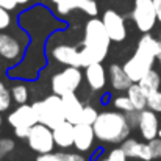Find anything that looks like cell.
<instances>
[{
  "label": "cell",
  "instance_id": "1",
  "mask_svg": "<svg viewBox=\"0 0 161 161\" xmlns=\"http://www.w3.org/2000/svg\"><path fill=\"white\" fill-rule=\"evenodd\" d=\"M109 36H108L102 19L92 17L85 24L83 31V47L80 50L83 67H88L94 63H102L109 50Z\"/></svg>",
  "mask_w": 161,
  "mask_h": 161
},
{
  "label": "cell",
  "instance_id": "2",
  "mask_svg": "<svg viewBox=\"0 0 161 161\" xmlns=\"http://www.w3.org/2000/svg\"><path fill=\"white\" fill-rule=\"evenodd\" d=\"M161 50V41L152 35L144 33L138 42V47L131 58L122 66L133 83H138L149 70L153 69V63Z\"/></svg>",
  "mask_w": 161,
  "mask_h": 161
},
{
  "label": "cell",
  "instance_id": "3",
  "mask_svg": "<svg viewBox=\"0 0 161 161\" xmlns=\"http://www.w3.org/2000/svg\"><path fill=\"white\" fill-rule=\"evenodd\" d=\"M96 138L108 144H122L130 135V124L124 113L120 111H103L99 113L96 122L92 124Z\"/></svg>",
  "mask_w": 161,
  "mask_h": 161
},
{
  "label": "cell",
  "instance_id": "4",
  "mask_svg": "<svg viewBox=\"0 0 161 161\" xmlns=\"http://www.w3.org/2000/svg\"><path fill=\"white\" fill-rule=\"evenodd\" d=\"M31 107H33L35 113H36L38 122L50 127L52 130H53L55 127H58L61 122L66 120V117H64V108H63V100L56 94H50L44 100L35 102Z\"/></svg>",
  "mask_w": 161,
  "mask_h": 161
},
{
  "label": "cell",
  "instance_id": "5",
  "mask_svg": "<svg viewBox=\"0 0 161 161\" xmlns=\"http://www.w3.org/2000/svg\"><path fill=\"white\" fill-rule=\"evenodd\" d=\"M83 81V72L78 67H66L61 72L55 74L52 78V91L56 96H64L75 92Z\"/></svg>",
  "mask_w": 161,
  "mask_h": 161
},
{
  "label": "cell",
  "instance_id": "6",
  "mask_svg": "<svg viewBox=\"0 0 161 161\" xmlns=\"http://www.w3.org/2000/svg\"><path fill=\"white\" fill-rule=\"evenodd\" d=\"M131 19H133V22H135V25L139 31L149 33L158 20L153 0H135Z\"/></svg>",
  "mask_w": 161,
  "mask_h": 161
},
{
  "label": "cell",
  "instance_id": "7",
  "mask_svg": "<svg viewBox=\"0 0 161 161\" xmlns=\"http://www.w3.org/2000/svg\"><path fill=\"white\" fill-rule=\"evenodd\" d=\"M28 146L31 150L41 153H50L55 149V139H53V130L44 124H36L31 127L30 135H28Z\"/></svg>",
  "mask_w": 161,
  "mask_h": 161
},
{
  "label": "cell",
  "instance_id": "8",
  "mask_svg": "<svg viewBox=\"0 0 161 161\" xmlns=\"http://www.w3.org/2000/svg\"><path fill=\"white\" fill-rule=\"evenodd\" d=\"M102 22L105 25L108 36L114 42H120L127 36V27H125V19L114 9H107L102 16Z\"/></svg>",
  "mask_w": 161,
  "mask_h": 161
},
{
  "label": "cell",
  "instance_id": "9",
  "mask_svg": "<svg viewBox=\"0 0 161 161\" xmlns=\"http://www.w3.org/2000/svg\"><path fill=\"white\" fill-rule=\"evenodd\" d=\"M8 124L17 130V128H31L33 125L38 124V117H36V113L31 105H19L14 111L9 113L8 116Z\"/></svg>",
  "mask_w": 161,
  "mask_h": 161
},
{
  "label": "cell",
  "instance_id": "10",
  "mask_svg": "<svg viewBox=\"0 0 161 161\" xmlns=\"http://www.w3.org/2000/svg\"><path fill=\"white\" fill-rule=\"evenodd\" d=\"M138 128L141 131V136L146 141H152L155 138H158V130H160V120L155 111L146 108L142 111H139V122H138Z\"/></svg>",
  "mask_w": 161,
  "mask_h": 161
},
{
  "label": "cell",
  "instance_id": "11",
  "mask_svg": "<svg viewBox=\"0 0 161 161\" xmlns=\"http://www.w3.org/2000/svg\"><path fill=\"white\" fill-rule=\"evenodd\" d=\"M74 9H80L91 17H96L99 13V6L96 0H63L56 3V11L61 16H66Z\"/></svg>",
  "mask_w": 161,
  "mask_h": 161
},
{
  "label": "cell",
  "instance_id": "12",
  "mask_svg": "<svg viewBox=\"0 0 161 161\" xmlns=\"http://www.w3.org/2000/svg\"><path fill=\"white\" fill-rule=\"evenodd\" d=\"M22 53L24 49L14 36L8 33H0V58H3L5 61L17 63L22 58Z\"/></svg>",
  "mask_w": 161,
  "mask_h": 161
},
{
  "label": "cell",
  "instance_id": "13",
  "mask_svg": "<svg viewBox=\"0 0 161 161\" xmlns=\"http://www.w3.org/2000/svg\"><path fill=\"white\" fill-rule=\"evenodd\" d=\"M96 139V133L92 125L89 124H77L74 125V147L80 152H88L92 149Z\"/></svg>",
  "mask_w": 161,
  "mask_h": 161
},
{
  "label": "cell",
  "instance_id": "14",
  "mask_svg": "<svg viewBox=\"0 0 161 161\" xmlns=\"http://www.w3.org/2000/svg\"><path fill=\"white\" fill-rule=\"evenodd\" d=\"M61 100H63V108H64V117H66V120L70 122V124H74V125L80 124L85 105L75 96V92H69V94L61 96Z\"/></svg>",
  "mask_w": 161,
  "mask_h": 161
},
{
  "label": "cell",
  "instance_id": "15",
  "mask_svg": "<svg viewBox=\"0 0 161 161\" xmlns=\"http://www.w3.org/2000/svg\"><path fill=\"white\" fill-rule=\"evenodd\" d=\"M52 56L58 63L66 64L69 67H83V61H81V53L80 50H77L72 46H56L52 50Z\"/></svg>",
  "mask_w": 161,
  "mask_h": 161
},
{
  "label": "cell",
  "instance_id": "16",
  "mask_svg": "<svg viewBox=\"0 0 161 161\" xmlns=\"http://www.w3.org/2000/svg\"><path fill=\"white\" fill-rule=\"evenodd\" d=\"M120 149L124 150V153L128 158H138V160L142 161L153 160L152 153H150V149H149V144H146V142H139L136 139H128L127 138L120 144Z\"/></svg>",
  "mask_w": 161,
  "mask_h": 161
},
{
  "label": "cell",
  "instance_id": "17",
  "mask_svg": "<svg viewBox=\"0 0 161 161\" xmlns=\"http://www.w3.org/2000/svg\"><path fill=\"white\" fill-rule=\"evenodd\" d=\"M85 78L92 91H100L107 85V72L102 63H94L85 67Z\"/></svg>",
  "mask_w": 161,
  "mask_h": 161
},
{
  "label": "cell",
  "instance_id": "18",
  "mask_svg": "<svg viewBox=\"0 0 161 161\" xmlns=\"http://www.w3.org/2000/svg\"><path fill=\"white\" fill-rule=\"evenodd\" d=\"M55 146L66 150L69 147H74V124L64 120L58 127L53 128Z\"/></svg>",
  "mask_w": 161,
  "mask_h": 161
},
{
  "label": "cell",
  "instance_id": "19",
  "mask_svg": "<svg viewBox=\"0 0 161 161\" xmlns=\"http://www.w3.org/2000/svg\"><path fill=\"white\" fill-rule=\"evenodd\" d=\"M108 78H109V85L114 91H128V88L133 85V81L130 80V77L124 70V67L119 66V64H111L109 66Z\"/></svg>",
  "mask_w": 161,
  "mask_h": 161
},
{
  "label": "cell",
  "instance_id": "20",
  "mask_svg": "<svg viewBox=\"0 0 161 161\" xmlns=\"http://www.w3.org/2000/svg\"><path fill=\"white\" fill-rule=\"evenodd\" d=\"M127 97L130 99V102L133 103V107H135L136 111H142V109L147 108V94L144 92V89L138 83H133L128 88Z\"/></svg>",
  "mask_w": 161,
  "mask_h": 161
},
{
  "label": "cell",
  "instance_id": "21",
  "mask_svg": "<svg viewBox=\"0 0 161 161\" xmlns=\"http://www.w3.org/2000/svg\"><path fill=\"white\" fill-rule=\"evenodd\" d=\"M138 85L144 89V92L146 94H150V92H153V91H158L161 86V77L160 74L157 72V70H149L139 81H138Z\"/></svg>",
  "mask_w": 161,
  "mask_h": 161
},
{
  "label": "cell",
  "instance_id": "22",
  "mask_svg": "<svg viewBox=\"0 0 161 161\" xmlns=\"http://www.w3.org/2000/svg\"><path fill=\"white\" fill-rule=\"evenodd\" d=\"M28 96H30L28 88H27L25 85H22V83L14 85V86H13V89H11V97H13V100H14L16 103H19V105L27 103Z\"/></svg>",
  "mask_w": 161,
  "mask_h": 161
},
{
  "label": "cell",
  "instance_id": "23",
  "mask_svg": "<svg viewBox=\"0 0 161 161\" xmlns=\"http://www.w3.org/2000/svg\"><path fill=\"white\" fill-rule=\"evenodd\" d=\"M113 105L116 109H119L120 113H130V111H136L135 107H133V103L130 102V99L127 97V96H119V97H116L114 100H113Z\"/></svg>",
  "mask_w": 161,
  "mask_h": 161
},
{
  "label": "cell",
  "instance_id": "24",
  "mask_svg": "<svg viewBox=\"0 0 161 161\" xmlns=\"http://www.w3.org/2000/svg\"><path fill=\"white\" fill-rule=\"evenodd\" d=\"M147 108L155 111V113H161V91H153L150 94H147Z\"/></svg>",
  "mask_w": 161,
  "mask_h": 161
},
{
  "label": "cell",
  "instance_id": "25",
  "mask_svg": "<svg viewBox=\"0 0 161 161\" xmlns=\"http://www.w3.org/2000/svg\"><path fill=\"white\" fill-rule=\"evenodd\" d=\"M97 116H99V113H97L96 108L91 107V105H85L83 114H81V122H80V124H89V125H92V124L96 122Z\"/></svg>",
  "mask_w": 161,
  "mask_h": 161
},
{
  "label": "cell",
  "instance_id": "26",
  "mask_svg": "<svg viewBox=\"0 0 161 161\" xmlns=\"http://www.w3.org/2000/svg\"><path fill=\"white\" fill-rule=\"evenodd\" d=\"M127 155L124 153V150L120 147H116L113 150H109L103 158H100V161H127Z\"/></svg>",
  "mask_w": 161,
  "mask_h": 161
},
{
  "label": "cell",
  "instance_id": "27",
  "mask_svg": "<svg viewBox=\"0 0 161 161\" xmlns=\"http://www.w3.org/2000/svg\"><path fill=\"white\" fill-rule=\"evenodd\" d=\"M14 150V141L9 138H2L0 139V157H6L8 153H11Z\"/></svg>",
  "mask_w": 161,
  "mask_h": 161
},
{
  "label": "cell",
  "instance_id": "28",
  "mask_svg": "<svg viewBox=\"0 0 161 161\" xmlns=\"http://www.w3.org/2000/svg\"><path fill=\"white\" fill-rule=\"evenodd\" d=\"M11 100H13L11 91H8L6 88H5L3 91H0V113L6 111L8 108L11 107Z\"/></svg>",
  "mask_w": 161,
  "mask_h": 161
},
{
  "label": "cell",
  "instance_id": "29",
  "mask_svg": "<svg viewBox=\"0 0 161 161\" xmlns=\"http://www.w3.org/2000/svg\"><path fill=\"white\" fill-rule=\"evenodd\" d=\"M147 144H149L152 158H161V138H155V139L149 141Z\"/></svg>",
  "mask_w": 161,
  "mask_h": 161
},
{
  "label": "cell",
  "instance_id": "30",
  "mask_svg": "<svg viewBox=\"0 0 161 161\" xmlns=\"http://www.w3.org/2000/svg\"><path fill=\"white\" fill-rule=\"evenodd\" d=\"M11 24V16H9V11L3 6H0V31L8 28Z\"/></svg>",
  "mask_w": 161,
  "mask_h": 161
},
{
  "label": "cell",
  "instance_id": "31",
  "mask_svg": "<svg viewBox=\"0 0 161 161\" xmlns=\"http://www.w3.org/2000/svg\"><path fill=\"white\" fill-rule=\"evenodd\" d=\"M61 161H86L83 155L80 153H69V152H59L58 153Z\"/></svg>",
  "mask_w": 161,
  "mask_h": 161
},
{
  "label": "cell",
  "instance_id": "32",
  "mask_svg": "<svg viewBox=\"0 0 161 161\" xmlns=\"http://www.w3.org/2000/svg\"><path fill=\"white\" fill-rule=\"evenodd\" d=\"M125 117H127L130 127H138V122H139V111H130V113H125Z\"/></svg>",
  "mask_w": 161,
  "mask_h": 161
},
{
  "label": "cell",
  "instance_id": "33",
  "mask_svg": "<svg viewBox=\"0 0 161 161\" xmlns=\"http://www.w3.org/2000/svg\"><path fill=\"white\" fill-rule=\"evenodd\" d=\"M35 161H61V160H59L58 153L50 152V153H41V155H39Z\"/></svg>",
  "mask_w": 161,
  "mask_h": 161
},
{
  "label": "cell",
  "instance_id": "34",
  "mask_svg": "<svg viewBox=\"0 0 161 161\" xmlns=\"http://www.w3.org/2000/svg\"><path fill=\"white\" fill-rule=\"evenodd\" d=\"M0 6H3L9 11V9H14L17 6V2L16 0H0Z\"/></svg>",
  "mask_w": 161,
  "mask_h": 161
},
{
  "label": "cell",
  "instance_id": "35",
  "mask_svg": "<svg viewBox=\"0 0 161 161\" xmlns=\"http://www.w3.org/2000/svg\"><path fill=\"white\" fill-rule=\"evenodd\" d=\"M30 130H31V128H17V130H14V133H16L17 138H28Z\"/></svg>",
  "mask_w": 161,
  "mask_h": 161
},
{
  "label": "cell",
  "instance_id": "36",
  "mask_svg": "<svg viewBox=\"0 0 161 161\" xmlns=\"http://www.w3.org/2000/svg\"><path fill=\"white\" fill-rule=\"evenodd\" d=\"M153 5H155V9H157L158 22H161V0H153Z\"/></svg>",
  "mask_w": 161,
  "mask_h": 161
},
{
  "label": "cell",
  "instance_id": "37",
  "mask_svg": "<svg viewBox=\"0 0 161 161\" xmlns=\"http://www.w3.org/2000/svg\"><path fill=\"white\" fill-rule=\"evenodd\" d=\"M16 2H17V5H25V3H28L31 0H16Z\"/></svg>",
  "mask_w": 161,
  "mask_h": 161
},
{
  "label": "cell",
  "instance_id": "38",
  "mask_svg": "<svg viewBox=\"0 0 161 161\" xmlns=\"http://www.w3.org/2000/svg\"><path fill=\"white\" fill-rule=\"evenodd\" d=\"M5 88H6V86H5V85H3V83H2V81H0V91H3V89H5Z\"/></svg>",
  "mask_w": 161,
  "mask_h": 161
},
{
  "label": "cell",
  "instance_id": "39",
  "mask_svg": "<svg viewBox=\"0 0 161 161\" xmlns=\"http://www.w3.org/2000/svg\"><path fill=\"white\" fill-rule=\"evenodd\" d=\"M158 63H160V66H161V50H160V53H158Z\"/></svg>",
  "mask_w": 161,
  "mask_h": 161
},
{
  "label": "cell",
  "instance_id": "40",
  "mask_svg": "<svg viewBox=\"0 0 161 161\" xmlns=\"http://www.w3.org/2000/svg\"><path fill=\"white\" fill-rule=\"evenodd\" d=\"M53 3H59V2H63V0H52Z\"/></svg>",
  "mask_w": 161,
  "mask_h": 161
},
{
  "label": "cell",
  "instance_id": "41",
  "mask_svg": "<svg viewBox=\"0 0 161 161\" xmlns=\"http://www.w3.org/2000/svg\"><path fill=\"white\" fill-rule=\"evenodd\" d=\"M158 138H161V128L158 130Z\"/></svg>",
  "mask_w": 161,
  "mask_h": 161
},
{
  "label": "cell",
  "instance_id": "42",
  "mask_svg": "<svg viewBox=\"0 0 161 161\" xmlns=\"http://www.w3.org/2000/svg\"><path fill=\"white\" fill-rule=\"evenodd\" d=\"M0 125H2V114H0Z\"/></svg>",
  "mask_w": 161,
  "mask_h": 161
},
{
  "label": "cell",
  "instance_id": "43",
  "mask_svg": "<svg viewBox=\"0 0 161 161\" xmlns=\"http://www.w3.org/2000/svg\"><path fill=\"white\" fill-rule=\"evenodd\" d=\"M0 160H2V157H0Z\"/></svg>",
  "mask_w": 161,
  "mask_h": 161
}]
</instances>
